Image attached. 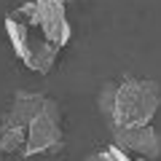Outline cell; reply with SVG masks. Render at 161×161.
Instances as JSON below:
<instances>
[{
    "label": "cell",
    "mask_w": 161,
    "mask_h": 161,
    "mask_svg": "<svg viewBox=\"0 0 161 161\" xmlns=\"http://www.w3.org/2000/svg\"><path fill=\"white\" fill-rule=\"evenodd\" d=\"M92 158H110V161H126L129 158V153L124 148H118V145H110V148H105V150H99V153H94Z\"/></svg>",
    "instance_id": "5b68a950"
},
{
    "label": "cell",
    "mask_w": 161,
    "mask_h": 161,
    "mask_svg": "<svg viewBox=\"0 0 161 161\" xmlns=\"http://www.w3.org/2000/svg\"><path fill=\"white\" fill-rule=\"evenodd\" d=\"M64 3H70V0H64Z\"/></svg>",
    "instance_id": "8992f818"
},
{
    "label": "cell",
    "mask_w": 161,
    "mask_h": 161,
    "mask_svg": "<svg viewBox=\"0 0 161 161\" xmlns=\"http://www.w3.org/2000/svg\"><path fill=\"white\" fill-rule=\"evenodd\" d=\"M110 132H113V142L124 148L129 156H137V158H158L161 156V137L150 124L118 126Z\"/></svg>",
    "instance_id": "277c9868"
},
{
    "label": "cell",
    "mask_w": 161,
    "mask_h": 161,
    "mask_svg": "<svg viewBox=\"0 0 161 161\" xmlns=\"http://www.w3.org/2000/svg\"><path fill=\"white\" fill-rule=\"evenodd\" d=\"M99 115L110 129L150 124L161 108V83L150 78H124L105 83L97 97Z\"/></svg>",
    "instance_id": "7a4b0ae2"
},
{
    "label": "cell",
    "mask_w": 161,
    "mask_h": 161,
    "mask_svg": "<svg viewBox=\"0 0 161 161\" xmlns=\"http://www.w3.org/2000/svg\"><path fill=\"white\" fill-rule=\"evenodd\" d=\"M64 137H62V110L54 99L46 97L43 108L38 110L32 121H30V132H27V156L48 153V150H62Z\"/></svg>",
    "instance_id": "3957f363"
},
{
    "label": "cell",
    "mask_w": 161,
    "mask_h": 161,
    "mask_svg": "<svg viewBox=\"0 0 161 161\" xmlns=\"http://www.w3.org/2000/svg\"><path fill=\"white\" fill-rule=\"evenodd\" d=\"M6 32L14 54L32 73H48L70 43V22L64 0H30L6 16Z\"/></svg>",
    "instance_id": "6da1fadb"
}]
</instances>
